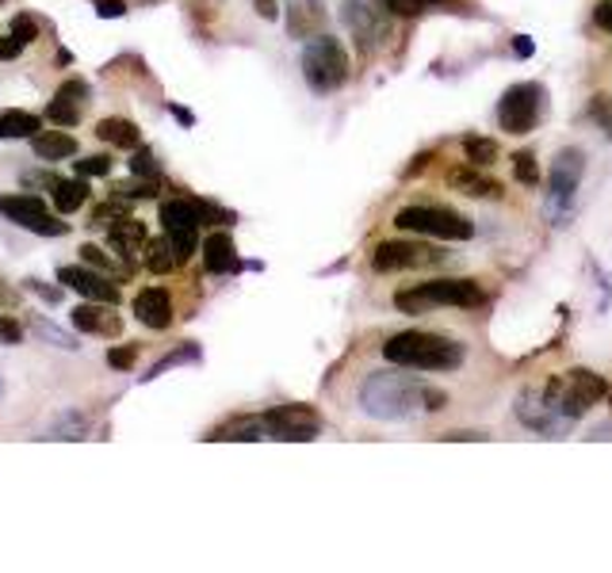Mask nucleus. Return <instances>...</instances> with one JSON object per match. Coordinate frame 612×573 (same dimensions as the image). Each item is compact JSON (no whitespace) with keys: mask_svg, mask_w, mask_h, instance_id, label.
<instances>
[{"mask_svg":"<svg viewBox=\"0 0 612 573\" xmlns=\"http://www.w3.org/2000/svg\"><path fill=\"white\" fill-rule=\"evenodd\" d=\"M448 405V394L429 382L399 375V371H375L360 382V410L375 421H410L418 413H437Z\"/></svg>","mask_w":612,"mask_h":573,"instance_id":"1","label":"nucleus"},{"mask_svg":"<svg viewBox=\"0 0 612 573\" xmlns=\"http://www.w3.org/2000/svg\"><path fill=\"white\" fill-rule=\"evenodd\" d=\"M383 360L407 371H455L463 363V344L444 333L407 329V333L387 336Z\"/></svg>","mask_w":612,"mask_h":573,"instance_id":"2","label":"nucleus"},{"mask_svg":"<svg viewBox=\"0 0 612 573\" xmlns=\"http://www.w3.org/2000/svg\"><path fill=\"white\" fill-rule=\"evenodd\" d=\"M486 302V291L479 286V280H429L418 286H407V291L394 294V306L402 314H429L437 306H482Z\"/></svg>","mask_w":612,"mask_h":573,"instance_id":"3","label":"nucleus"},{"mask_svg":"<svg viewBox=\"0 0 612 573\" xmlns=\"http://www.w3.org/2000/svg\"><path fill=\"white\" fill-rule=\"evenodd\" d=\"M394 225L407 233H418V238H441V241H471L475 238V222L468 214L452 211V207L441 203H413L402 207L394 214Z\"/></svg>","mask_w":612,"mask_h":573,"instance_id":"4","label":"nucleus"},{"mask_svg":"<svg viewBox=\"0 0 612 573\" xmlns=\"http://www.w3.org/2000/svg\"><path fill=\"white\" fill-rule=\"evenodd\" d=\"M349 50H344L341 39H333V34H314V39H307L303 47V77L307 84L314 92H338L344 81H349Z\"/></svg>","mask_w":612,"mask_h":573,"instance_id":"5","label":"nucleus"},{"mask_svg":"<svg viewBox=\"0 0 612 573\" xmlns=\"http://www.w3.org/2000/svg\"><path fill=\"white\" fill-rule=\"evenodd\" d=\"M544 390H548L551 402H555V410L563 413L571 424L582 421V416L609 394L605 379L593 375V371H585V368H574V371H566V375L544 382Z\"/></svg>","mask_w":612,"mask_h":573,"instance_id":"6","label":"nucleus"},{"mask_svg":"<svg viewBox=\"0 0 612 573\" xmlns=\"http://www.w3.org/2000/svg\"><path fill=\"white\" fill-rule=\"evenodd\" d=\"M200 225L203 219L195 211V199H169V203H161V230H165L177 264H188L195 249H200Z\"/></svg>","mask_w":612,"mask_h":573,"instance_id":"7","label":"nucleus"},{"mask_svg":"<svg viewBox=\"0 0 612 573\" xmlns=\"http://www.w3.org/2000/svg\"><path fill=\"white\" fill-rule=\"evenodd\" d=\"M540 108H544V89L536 81L510 84L498 100V123L510 134H529L540 119Z\"/></svg>","mask_w":612,"mask_h":573,"instance_id":"8","label":"nucleus"},{"mask_svg":"<svg viewBox=\"0 0 612 573\" xmlns=\"http://www.w3.org/2000/svg\"><path fill=\"white\" fill-rule=\"evenodd\" d=\"M516 421L524 424L529 432H540L548 440H563L571 432V421L555 410V402L548 398L544 386H532L516 398Z\"/></svg>","mask_w":612,"mask_h":573,"instance_id":"9","label":"nucleus"},{"mask_svg":"<svg viewBox=\"0 0 612 573\" xmlns=\"http://www.w3.org/2000/svg\"><path fill=\"white\" fill-rule=\"evenodd\" d=\"M444 264V253L421 241H379L372 253L375 272H413V268H437Z\"/></svg>","mask_w":612,"mask_h":573,"instance_id":"10","label":"nucleus"},{"mask_svg":"<svg viewBox=\"0 0 612 573\" xmlns=\"http://www.w3.org/2000/svg\"><path fill=\"white\" fill-rule=\"evenodd\" d=\"M0 214L8 222H16L20 230L39 233V238H62L69 225L42 207L39 195H0Z\"/></svg>","mask_w":612,"mask_h":573,"instance_id":"11","label":"nucleus"},{"mask_svg":"<svg viewBox=\"0 0 612 573\" xmlns=\"http://www.w3.org/2000/svg\"><path fill=\"white\" fill-rule=\"evenodd\" d=\"M264 429H269L272 440H288V444H307L322 432V416H318L310 405H275V410L261 413Z\"/></svg>","mask_w":612,"mask_h":573,"instance_id":"12","label":"nucleus"},{"mask_svg":"<svg viewBox=\"0 0 612 573\" xmlns=\"http://www.w3.org/2000/svg\"><path fill=\"white\" fill-rule=\"evenodd\" d=\"M582 177H585V153L579 145H571V150L559 153L548 169V203L555 207V211L571 207L574 191L582 188Z\"/></svg>","mask_w":612,"mask_h":573,"instance_id":"13","label":"nucleus"},{"mask_svg":"<svg viewBox=\"0 0 612 573\" xmlns=\"http://www.w3.org/2000/svg\"><path fill=\"white\" fill-rule=\"evenodd\" d=\"M58 283L69 286V291H77V294H84L89 302H108V306H119V286L111 275H103L97 272V268H89V264H66V268H58Z\"/></svg>","mask_w":612,"mask_h":573,"instance_id":"14","label":"nucleus"},{"mask_svg":"<svg viewBox=\"0 0 612 573\" xmlns=\"http://www.w3.org/2000/svg\"><path fill=\"white\" fill-rule=\"evenodd\" d=\"M344 23L357 31V39L364 42V47H372L387 28V4L383 0H379V4L375 0H344Z\"/></svg>","mask_w":612,"mask_h":573,"instance_id":"15","label":"nucleus"},{"mask_svg":"<svg viewBox=\"0 0 612 573\" xmlns=\"http://www.w3.org/2000/svg\"><path fill=\"white\" fill-rule=\"evenodd\" d=\"M84 103H89V84L73 77V81H66L62 89H58L54 100H50L47 119L54 127H77L81 123V115H84Z\"/></svg>","mask_w":612,"mask_h":573,"instance_id":"16","label":"nucleus"},{"mask_svg":"<svg viewBox=\"0 0 612 573\" xmlns=\"http://www.w3.org/2000/svg\"><path fill=\"white\" fill-rule=\"evenodd\" d=\"M288 8V31L291 39H314L325 31V4L322 0H283Z\"/></svg>","mask_w":612,"mask_h":573,"instance_id":"17","label":"nucleus"},{"mask_svg":"<svg viewBox=\"0 0 612 573\" xmlns=\"http://www.w3.org/2000/svg\"><path fill=\"white\" fill-rule=\"evenodd\" d=\"M69 321H73L81 333H100V336H119V333H123V318L111 314L108 302H81V306L69 310Z\"/></svg>","mask_w":612,"mask_h":573,"instance_id":"18","label":"nucleus"},{"mask_svg":"<svg viewBox=\"0 0 612 573\" xmlns=\"http://www.w3.org/2000/svg\"><path fill=\"white\" fill-rule=\"evenodd\" d=\"M134 318L142 321L146 329H169L172 325V299L161 286H146V291L134 294Z\"/></svg>","mask_w":612,"mask_h":573,"instance_id":"19","label":"nucleus"},{"mask_svg":"<svg viewBox=\"0 0 612 573\" xmlns=\"http://www.w3.org/2000/svg\"><path fill=\"white\" fill-rule=\"evenodd\" d=\"M448 188L463 191V195H471V199H502L505 195V188L498 184L494 177L479 172V164H463V169H452V172H448Z\"/></svg>","mask_w":612,"mask_h":573,"instance_id":"20","label":"nucleus"},{"mask_svg":"<svg viewBox=\"0 0 612 573\" xmlns=\"http://www.w3.org/2000/svg\"><path fill=\"white\" fill-rule=\"evenodd\" d=\"M108 241H111V249L119 253V260H123L127 268L134 272V264H138V253H146V225L142 222H134V219H123V222H116L108 230Z\"/></svg>","mask_w":612,"mask_h":573,"instance_id":"21","label":"nucleus"},{"mask_svg":"<svg viewBox=\"0 0 612 573\" xmlns=\"http://www.w3.org/2000/svg\"><path fill=\"white\" fill-rule=\"evenodd\" d=\"M203 268L211 275H234L241 268L238 260V249H234V238L230 233H211V238L203 241Z\"/></svg>","mask_w":612,"mask_h":573,"instance_id":"22","label":"nucleus"},{"mask_svg":"<svg viewBox=\"0 0 612 573\" xmlns=\"http://www.w3.org/2000/svg\"><path fill=\"white\" fill-rule=\"evenodd\" d=\"M31 150L39 161H66L77 153V138L66 134V130H39L31 138Z\"/></svg>","mask_w":612,"mask_h":573,"instance_id":"23","label":"nucleus"},{"mask_svg":"<svg viewBox=\"0 0 612 573\" xmlns=\"http://www.w3.org/2000/svg\"><path fill=\"white\" fill-rule=\"evenodd\" d=\"M42 130V119L34 111H0V142H20V138H34Z\"/></svg>","mask_w":612,"mask_h":573,"instance_id":"24","label":"nucleus"},{"mask_svg":"<svg viewBox=\"0 0 612 573\" xmlns=\"http://www.w3.org/2000/svg\"><path fill=\"white\" fill-rule=\"evenodd\" d=\"M269 429H264V416H234L227 421L211 440H238V444H253V440H264Z\"/></svg>","mask_w":612,"mask_h":573,"instance_id":"25","label":"nucleus"},{"mask_svg":"<svg viewBox=\"0 0 612 573\" xmlns=\"http://www.w3.org/2000/svg\"><path fill=\"white\" fill-rule=\"evenodd\" d=\"M97 138L119 145V150H134V145H142V134H138V127L131 123V119H100Z\"/></svg>","mask_w":612,"mask_h":573,"instance_id":"26","label":"nucleus"},{"mask_svg":"<svg viewBox=\"0 0 612 573\" xmlns=\"http://www.w3.org/2000/svg\"><path fill=\"white\" fill-rule=\"evenodd\" d=\"M50 195H54V207H58V211H62V214H73V211H81L84 199H89V184H84V177H81V180H62V177H58L54 188H50Z\"/></svg>","mask_w":612,"mask_h":573,"instance_id":"27","label":"nucleus"},{"mask_svg":"<svg viewBox=\"0 0 612 573\" xmlns=\"http://www.w3.org/2000/svg\"><path fill=\"white\" fill-rule=\"evenodd\" d=\"M200 344H192V341H184V344H177L169 355H161L158 363L150 368V375H142V382H153V379H161L165 371H172V368H184V363H200Z\"/></svg>","mask_w":612,"mask_h":573,"instance_id":"28","label":"nucleus"},{"mask_svg":"<svg viewBox=\"0 0 612 573\" xmlns=\"http://www.w3.org/2000/svg\"><path fill=\"white\" fill-rule=\"evenodd\" d=\"M146 268H150L153 275H169L177 264V257H172V245L169 238L165 241H146Z\"/></svg>","mask_w":612,"mask_h":573,"instance_id":"29","label":"nucleus"},{"mask_svg":"<svg viewBox=\"0 0 612 573\" xmlns=\"http://www.w3.org/2000/svg\"><path fill=\"white\" fill-rule=\"evenodd\" d=\"M463 153H468V164H490L498 158V142L468 134V138H463Z\"/></svg>","mask_w":612,"mask_h":573,"instance_id":"30","label":"nucleus"},{"mask_svg":"<svg viewBox=\"0 0 612 573\" xmlns=\"http://www.w3.org/2000/svg\"><path fill=\"white\" fill-rule=\"evenodd\" d=\"M131 172H134V177H142V180H158V177H161V161L153 158L150 145H134Z\"/></svg>","mask_w":612,"mask_h":573,"instance_id":"31","label":"nucleus"},{"mask_svg":"<svg viewBox=\"0 0 612 573\" xmlns=\"http://www.w3.org/2000/svg\"><path fill=\"white\" fill-rule=\"evenodd\" d=\"M123 219H131V207H127V199H116V203H100L97 211H92V225H116V222H123Z\"/></svg>","mask_w":612,"mask_h":573,"instance_id":"32","label":"nucleus"},{"mask_svg":"<svg viewBox=\"0 0 612 573\" xmlns=\"http://www.w3.org/2000/svg\"><path fill=\"white\" fill-rule=\"evenodd\" d=\"M84 416L81 413H73V416H62V421L54 424V429H50V440H84Z\"/></svg>","mask_w":612,"mask_h":573,"instance_id":"33","label":"nucleus"},{"mask_svg":"<svg viewBox=\"0 0 612 573\" xmlns=\"http://www.w3.org/2000/svg\"><path fill=\"white\" fill-rule=\"evenodd\" d=\"M116 191V199H150V195H158V180H127V184H116L111 188Z\"/></svg>","mask_w":612,"mask_h":573,"instance_id":"34","label":"nucleus"},{"mask_svg":"<svg viewBox=\"0 0 612 573\" xmlns=\"http://www.w3.org/2000/svg\"><path fill=\"white\" fill-rule=\"evenodd\" d=\"M590 119L612 138V96H605V92L593 96V100H590Z\"/></svg>","mask_w":612,"mask_h":573,"instance_id":"35","label":"nucleus"},{"mask_svg":"<svg viewBox=\"0 0 612 573\" xmlns=\"http://www.w3.org/2000/svg\"><path fill=\"white\" fill-rule=\"evenodd\" d=\"M31 329L39 336H47L50 344H54V349H77V341L69 333H62V329H54L50 325V321H42V318H31Z\"/></svg>","mask_w":612,"mask_h":573,"instance_id":"36","label":"nucleus"},{"mask_svg":"<svg viewBox=\"0 0 612 573\" xmlns=\"http://www.w3.org/2000/svg\"><path fill=\"white\" fill-rule=\"evenodd\" d=\"M81 257H84V264L97 268V272H103V275H123L127 272V268L111 264V257H103V249H97V245H84Z\"/></svg>","mask_w":612,"mask_h":573,"instance_id":"37","label":"nucleus"},{"mask_svg":"<svg viewBox=\"0 0 612 573\" xmlns=\"http://www.w3.org/2000/svg\"><path fill=\"white\" fill-rule=\"evenodd\" d=\"M513 172H516V180H521V184H529V188L540 184V169H536V158H532V153H516Z\"/></svg>","mask_w":612,"mask_h":573,"instance_id":"38","label":"nucleus"},{"mask_svg":"<svg viewBox=\"0 0 612 573\" xmlns=\"http://www.w3.org/2000/svg\"><path fill=\"white\" fill-rule=\"evenodd\" d=\"M77 172H81V177H108L111 158H108V153H92V158H81V161H77Z\"/></svg>","mask_w":612,"mask_h":573,"instance_id":"39","label":"nucleus"},{"mask_svg":"<svg viewBox=\"0 0 612 573\" xmlns=\"http://www.w3.org/2000/svg\"><path fill=\"white\" fill-rule=\"evenodd\" d=\"M12 34L23 42V47H28V42L39 39V20H34V16H28V12H20V16L12 20Z\"/></svg>","mask_w":612,"mask_h":573,"instance_id":"40","label":"nucleus"},{"mask_svg":"<svg viewBox=\"0 0 612 573\" xmlns=\"http://www.w3.org/2000/svg\"><path fill=\"white\" fill-rule=\"evenodd\" d=\"M134 363H138V349H131V344H119V349L108 352V368L116 371H131Z\"/></svg>","mask_w":612,"mask_h":573,"instance_id":"41","label":"nucleus"},{"mask_svg":"<svg viewBox=\"0 0 612 573\" xmlns=\"http://www.w3.org/2000/svg\"><path fill=\"white\" fill-rule=\"evenodd\" d=\"M20 341H23V325L0 314V344H20Z\"/></svg>","mask_w":612,"mask_h":573,"instance_id":"42","label":"nucleus"},{"mask_svg":"<svg viewBox=\"0 0 612 573\" xmlns=\"http://www.w3.org/2000/svg\"><path fill=\"white\" fill-rule=\"evenodd\" d=\"M92 8H97V16H100V20H119V16L127 12V4H123V0H92Z\"/></svg>","mask_w":612,"mask_h":573,"instance_id":"43","label":"nucleus"},{"mask_svg":"<svg viewBox=\"0 0 612 573\" xmlns=\"http://www.w3.org/2000/svg\"><path fill=\"white\" fill-rule=\"evenodd\" d=\"M20 54H23V42L16 39L12 31L0 34V62H12V58H20Z\"/></svg>","mask_w":612,"mask_h":573,"instance_id":"44","label":"nucleus"},{"mask_svg":"<svg viewBox=\"0 0 612 573\" xmlns=\"http://www.w3.org/2000/svg\"><path fill=\"white\" fill-rule=\"evenodd\" d=\"M593 23H598L601 31L612 34V0H601V4L593 8Z\"/></svg>","mask_w":612,"mask_h":573,"instance_id":"45","label":"nucleus"},{"mask_svg":"<svg viewBox=\"0 0 612 573\" xmlns=\"http://www.w3.org/2000/svg\"><path fill=\"white\" fill-rule=\"evenodd\" d=\"M383 4L391 8V12H399V16H413V12H421L425 0H383Z\"/></svg>","mask_w":612,"mask_h":573,"instance_id":"46","label":"nucleus"},{"mask_svg":"<svg viewBox=\"0 0 612 573\" xmlns=\"http://www.w3.org/2000/svg\"><path fill=\"white\" fill-rule=\"evenodd\" d=\"M28 291L39 294V299H47V302H62V291H54V286H42V280H28Z\"/></svg>","mask_w":612,"mask_h":573,"instance_id":"47","label":"nucleus"},{"mask_svg":"<svg viewBox=\"0 0 612 573\" xmlns=\"http://www.w3.org/2000/svg\"><path fill=\"white\" fill-rule=\"evenodd\" d=\"M257 12H261L264 20H275V16H280V0H257Z\"/></svg>","mask_w":612,"mask_h":573,"instance_id":"48","label":"nucleus"},{"mask_svg":"<svg viewBox=\"0 0 612 573\" xmlns=\"http://www.w3.org/2000/svg\"><path fill=\"white\" fill-rule=\"evenodd\" d=\"M513 50H516V58H529V54H532L529 34H516V39H513Z\"/></svg>","mask_w":612,"mask_h":573,"instance_id":"49","label":"nucleus"},{"mask_svg":"<svg viewBox=\"0 0 612 573\" xmlns=\"http://www.w3.org/2000/svg\"><path fill=\"white\" fill-rule=\"evenodd\" d=\"M444 440H486L482 432H448Z\"/></svg>","mask_w":612,"mask_h":573,"instance_id":"50","label":"nucleus"},{"mask_svg":"<svg viewBox=\"0 0 612 573\" xmlns=\"http://www.w3.org/2000/svg\"><path fill=\"white\" fill-rule=\"evenodd\" d=\"M172 115H177L184 127H192V123H195V115H192V111H184V108H172Z\"/></svg>","mask_w":612,"mask_h":573,"instance_id":"51","label":"nucleus"},{"mask_svg":"<svg viewBox=\"0 0 612 573\" xmlns=\"http://www.w3.org/2000/svg\"><path fill=\"white\" fill-rule=\"evenodd\" d=\"M0 394H4V379H0Z\"/></svg>","mask_w":612,"mask_h":573,"instance_id":"52","label":"nucleus"},{"mask_svg":"<svg viewBox=\"0 0 612 573\" xmlns=\"http://www.w3.org/2000/svg\"><path fill=\"white\" fill-rule=\"evenodd\" d=\"M4 4H8V0H0V8H4Z\"/></svg>","mask_w":612,"mask_h":573,"instance_id":"53","label":"nucleus"},{"mask_svg":"<svg viewBox=\"0 0 612 573\" xmlns=\"http://www.w3.org/2000/svg\"><path fill=\"white\" fill-rule=\"evenodd\" d=\"M425 4H437V0H425Z\"/></svg>","mask_w":612,"mask_h":573,"instance_id":"54","label":"nucleus"}]
</instances>
